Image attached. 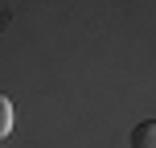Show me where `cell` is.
I'll use <instances>...</instances> for the list:
<instances>
[{
	"mask_svg": "<svg viewBox=\"0 0 156 148\" xmlns=\"http://www.w3.org/2000/svg\"><path fill=\"white\" fill-rule=\"evenodd\" d=\"M132 148H156V124L144 119V124L132 128Z\"/></svg>",
	"mask_w": 156,
	"mask_h": 148,
	"instance_id": "cell-1",
	"label": "cell"
},
{
	"mask_svg": "<svg viewBox=\"0 0 156 148\" xmlns=\"http://www.w3.org/2000/svg\"><path fill=\"white\" fill-rule=\"evenodd\" d=\"M8 132H12V99L0 91V136H8Z\"/></svg>",
	"mask_w": 156,
	"mask_h": 148,
	"instance_id": "cell-2",
	"label": "cell"
}]
</instances>
